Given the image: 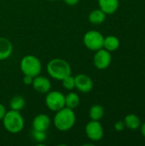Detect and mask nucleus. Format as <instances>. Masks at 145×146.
<instances>
[{
	"label": "nucleus",
	"mask_w": 145,
	"mask_h": 146,
	"mask_svg": "<svg viewBox=\"0 0 145 146\" xmlns=\"http://www.w3.org/2000/svg\"><path fill=\"white\" fill-rule=\"evenodd\" d=\"M85 130L87 138L93 142H98L103 138L104 131L100 121L91 120L86 124Z\"/></svg>",
	"instance_id": "7"
},
{
	"label": "nucleus",
	"mask_w": 145,
	"mask_h": 146,
	"mask_svg": "<svg viewBox=\"0 0 145 146\" xmlns=\"http://www.w3.org/2000/svg\"><path fill=\"white\" fill-rule=\"evenodd\" d=\"M32 86V88L36 92H38V93H42V94H46L51 89L50 80L47 77L41 76V75H38L33 78Z\"/></svg>",
	"instance_id": "10"
},
{
	"label": "nucleus",
	"mask_w": 145,
	"mask_h": 146,
	"mask_svg": "<svg viewBox=\"0 0 145 146\" xmlns=\"http://www.w3.org/2000/svg\"><path fill=\"white\" fill-rule=\"evenodd\" d=\"M46 71L50 78L59 81L70 75L72 72L69 63L62 58L50 60L46 65Z\"/></svg>",
	"instance_id": "2"
},
{
	"label": "nucleus",
	"mask_w": 145,
	"mask_h": 146,
	"mask_svg": "<svg viewBox=\"0 0 145 146\" xmlns=\"http://www.w3.org/2000/svg\"><path fill=\"white\" fill-rule=\"evenodd\" d=\"M63 1L68 6H74V5L78 4L79 0H63Z\"/></svg>",
	"instance_id": "25"
},
{
	"label": "nucleus",
	"mask_w": 145,
	"mask_h": 146,
	"mask_svg": "<svg viewBox=\"0 0 145 146\" xmlns=\"http://www.w3.org/2000/svg\"><path fill=\"white\" fill-rule=\"evenodd\" d=\"M6 111H7V110H6L5 106H4L3 104L0 103V121L3 120V116H4L5 113H6Z\"/></svg>",
	"instance_id": "24"
},
{
	"label": "nucleus",
	"mask_w": 145,
	"mask_h": 146,
	"mask_svg": "<svg viewBox=\"0 0 145 146\" xmlns=\"http://www.w3.org/2000/svg\"><path fill=\"white\" fill-rule=\"evenodd\" d=\"M20 68L24 75H29L34 78L40 74L42 71V63L37 56L26 55L21 60Z\"/></svg>",
	"instance_id": "4"
},
{
	"label": "nucleus",
	"mask_w": 145,
	"mask_h": 146,
	"mask_svg": "<svg viewBox=\"0 0 145 146\" xmlns=\"http://www.w3.org/2000/svg\"><path fill=\"white\" fill-rule=\"evenodd\" d=\"M48 1H56V0H48Z\"/></svg>",
	"instance_id": "27"
},
{
	"label": "nucleus",
	"mask_w": 145,
	"mask_h": 146,
	"mask_svg": "<svg viewBox=\"0 0 145 146\" xmlns=\"http://www.w3.org/2000/svg\"><path fill=\"white\" fill-rule=\"evenodd\" d=\"M50 123L51 121L49 115L45 114H39L33 118L32 122V127L34 130L46 132L50 127Z\"/></svg>",
	"instance_id": "11"
},
{
	"label": "nucleus",
	"mask_w": 145,
	"mask_h": 146,
	"mask_svg": "<svg viewBox=\"0 0 145 146\" xmlns=\"http://www.w3.org/2000/svg\"><path fill=\"white\" fill-rule=\"evenodd\" d=\"M99 9L106 15H112L117 11L120 6L119 0H97Z\"/></svg>",
	"instance_id": "12"
},
{
	"label": "nucleus",
	"mask_w": 145,
	"mask_h": 146,
	"mask_svg": "<svg viewBox=\"0 0 145 146\" xmlns=\"http://www.w3.org/2000/svg\"><path fill=\"white\" fill-rule=\"evenodd\" d=\"M13 52V44L5 37H0V61L8 59Z\"/></svg>",
	"instance_id": "13"
},
{
	"label": "nucleus",
	"mask_w": 145,
	"mask_h": 146,
	"mask_svg": "<svg viewBox=\"0 0 145 146\" xmlns=\"http://www.w3.org/2000/svg\"><path fill=\"white\" fill-rule=\"evenodd\" d=\"M32 81H33V77L29 76V75H24L23 83H24L26 86H32Z\"/></svg>",
	"instance_id": "23"
},
{
	"label": "nucleus",
	"mask_w": 145,
	"mask_h": 146,
	"mask_svg": "<svg viewBox=\"0 0 145 146\" xmlns=\"http://www.w3.org/2000/svg\"><path fill=\"white\" fill-rule=\"evenodd\" d=\"M76 122V115L73 110L64 107L56 112L53 119L55 127L61 132H67L72 129Z\"/></svg>",
	"instance_id": "1"
},
{
	"label": "nucleus",
	"mask_w": 145,
	"mask_h": 146,
	"mask_svg": "<svg viewBox=\"0 0 145 146\" xmlns=\"http://www.w3.org/2000/svg\"><path fill=\"white\" fill-rule=\"evenodd\" d=\"M31 136H32V139L36 143H38V144H43L46 140V139H47L46 132L38 131V130H34V129H32Z\"/></svg>",
	"instance_id": "20"
},
{
	"label": "nucleus",
	"mask_w": 145,
	"mask_h": 146,
	"mask_svg": "<svg viewBox=\"0 0 145 146\" xmlns=\"http://www.w3.org/2000/svg\"><path fill=\"white\" fill-rule=\"evenodd\" d=\"M79 104V97L75 92H69L65 96V107L74 110Z\"/></svg>",
	"instance_id": "17"
},
{
	"label": "nucleus",
	"mask_w": 145,
	"mask_h": 146,
	"mask_svg": "<svg viewBox=\"0 0 145 146\" xmlns=\"http://www.w3.org/2000/svg\"><path fill=\"white\" fill-rule=\"evenodd\" d=\"M25 105H26V100L21 95H16L13 97L9 102V108L10 110H13L21 111V110L24 109Z\"/></svg>",
	"instance_id": "18"
},
{
	"label": "nucleus",
	"mask_w": 145,
	"mask_h": 146,
	"mask_svg": "<svg viewBox=\"0 0 145 146\" xmlns=\"http://www.w3.org/2000/svg\"><path fill=\"white\" fill-rule=\"evenodd\" d=\"M124 122L126 127L130 130H138L141 127V120L140 118L134 114H129L126 115L124 118Z\"/></svg>",
	"instance_id": "16"
},
{
	"label": "nucleus",
	"mask_w": 145,
	"mask_h": 146,
	"mask_svg": "<svg viewBox=\"0 0 145 146\" xmlns=\"http://www.w3.org/2000/svg\"><path fill=\"white\" fill-rule=\"evenodd\" d=\"M140 129H141V133H142V135L145 138V122L144 123H143V124H141Z\"/></svg>",
	"instance_id": "26"
},
{
	"label": "nucleus",
	"mask_w": 145,
	"mask_h": 146,
	"mask_svg": "<svg viewBox=\"0 0 145 146\" xmlns=\"http://www.w3.org/2000/svg\"><path fill=\"white\" fill-rule=\"evenodd\" d=\"M2 121L5 130L13 134L21 133L25 127L24 118L21 112L17 110L6 111Z\"/></svg>",
	"instance_id": "3"
},
{
	"label": "nucleus",
	"mask_w": 145,
	"mask_h": 146,
	"mask_svg": "<svg viewBox=\"0 0 145 146\" xmlns=\"http://www.w3.org/2000/svg\"><path fill=\"white\" fill-rule=\"evenodd\" d=\"M75 88L82 93H89L93 89V80L86 74H79L74 77Z\"/></svg>",
	"instance_id": "9"
},
{
	"label": "nucleus",
	"mask_w": 145,
	"mask_h": 146,
	"mask_svg": "<svg viewBox=\"0 0 145 146\" xmlns=\"http://www.w3.org/2000/svg\"><path fill=\"white\" fill-rule=\"evenodd\" d=\"M106 14L100 9H93L90 12L88 15L89 21L93 25H100L103 23L106 20Z\"/></svg>",
	"instance_id": "15"
},
{
	"label": "nucleus",
	"mask_w": 145,
	"mask_h": 146,
	"mask_svg": "<svg viewBox=\"0 0 145 146\" xmlns=\"http://www.w3.org/2000/svg\"><path fill=\"white\" fill-rule=\"evenodd\" d=\"M62 86L68 90V91H72L73 89L75 88V80H74V77L72 76L71 74L68 75V77H66L65 79H63L62 80Z\"/></svg>",
	"instance_id": "21"
},
{
	"label": "nucleus",
	"mask_w": 145,
	"mask_h": 146,
	"mask_svg": "<svg viewBox=\"0 0 145 146\" xmlns=\"http://www.w3.org/2000/svg\"><path fill=\"white\" fill-rule=\"evenodd\" d=\"M104 36L98 31L90 30L86 32L83 37V43L85 46L92 51H97L103 47Z\"/></svg>",
	"instance_id": "5"
},
{
	"label": "nucleus",
	"mask_w": 145,
	"mask_h": 146,
	"mask_svg": "<svg viewBox=\"0 0 145 146\" xmlns=\"http://www.w3.org/2000/svg\"><path fill=\"white\" fill-rule=\"evenodd\" d=\"M120 45H121V41L116 36L109 35V36L104 37L103 48H104L108 51H109V52L115 51L119 49Z\"/></svg>",
	"instance_id": "14"
},
{
	"label": "nucleus",
	"mask_w": 145,
	"mask_h": 146,
	"mask_svg": "<svg viewBox=\"0 0 145 146\" xmlns=\"http://www.w3.org/2000/svg\"><path fill=\"white\" fill-rule=\"evenodd\" d=\"M104 115V109L100 104H94L91 107L89 116L93 121H100Z\"/></svg>",
	"instance_id": "19"
},
{
	"label": "nucleus",
	"mask_w": 145,
	"mask_h": 146,
	"mask_svg": "<svg viewBox=\"0 0 145 146\" xmlns=\"http://www.w3.org/2000/svg\"><path fill=\"white\" fill-rule=\"evenodd\" d=\"M112 62L111 52L108 51L104 48H102L97 51H95V55L93 56V64L94 66L100 70H103L108 68Z\"/></svg>",
	"instance_id": "8"
},
{
	"label": "nucleus",
	"mask_w": 145,
	"mask_h": 146,
	"mask_svg": "<svg viewBox=\"0 0 145 146\" xmlns=\"http://www.w3.org/2000/svg\"><path fill=\"white\" fill-rule=\"evenodd\" d=\"M126 127V125H125V122L124 121H118L115 122V129L117 131V132H121L125 129Z\"/></svg>",
	"instance_id": "22"
},
{
	"label": "nucleus",
	"mask_w": 145,
	"mask_h": 146,
	"mask_svg": "<svg viewBox=\"0 0 145 146\" xmlns=\"http://www.w3.org/2000/svg\"><path fill=\"white\" fill-rule=\"evenodd\" d=\"M44 102L50 110L56 112L65 107V95L59 91H50L46 93Z\"/></svg>",
	"instance_id": "6"
}]
</instances>
